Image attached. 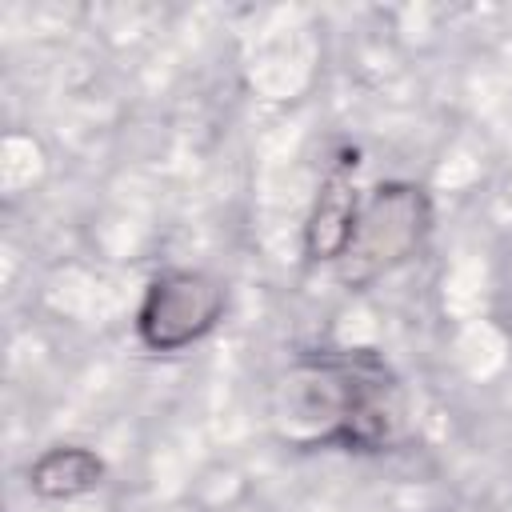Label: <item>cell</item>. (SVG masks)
Returning a JSON list of instances; mask_svg holds the SVG:
<instances>
[{
  "instance_id": "6da1fadb",
  "label": "cell",
  "mask_w": 512,
  "mask_h": 512,
  "mask_svg": "<svg viewBox=\"0 0 512 512\" xmlns=\"http://www.w3.org/2000/svg\"><path fill=\"white\" fill-rule=\"evenodd\" d=\"M408 420L404 384L376 348L300 356L276 384L272 424L292 448L388 452Z\"/></svg>"
},
{
  "instance_id": "7a4b0ae2",
  "label": "cell",
  "mask_w": 512,
  "mask_h": 512,
  "mask_svg": "<svg viewBox=\"0 0 512 512\" xmlns=\"http://www.w3.org/2000/svg\"><path fill=\"white\" fill-rule=\"evenodd\" d=\"M432 232V200L412 180H384L368 192L356 216L348 252L336 260L340 284L352 292L376 284L392 268L408 264Z\"/></svg>"
},
{
  "instance_id": "3957f363",
  "label": "cell",
  "mask_w": 512,
  "mask_h": 512,
  "mask_svg": "<svg viewBox=\"0 0 512 512\" xmlns=\"http://www.w3.org/2000/svg\"><path fill=\"white\" fill-rule=\"evenodd\" d=\"M228 308V288L200 268H164L136 308V340L148 352H184L204 340Z\"/></svg>"
},
{
  "instance_id": "277c9868",
  "label": "cell",
  "mask_w": 512,
  "mask_h": 512,
  "mask_svg": "<svg viewBox=\"0 0 512 512\" xmlns=\"http://www.w3.org/2000/svg\"><path fill=\"white\" fill-rule=\"evenodd\" d=\"M360 204L364 200L356 192V152H344L324 172L320 192H316L312 212H308V224H304V256L312 264H336L348 252Z\"/></svg>"
},
{
  "instance_id": "5b68a950",
  "label": "cell",
  "mask_w": 512,
  "mask_h": 512,
  "mask_svg": "<svg viewBox=\"0 0 512 512\" xmlns=\"http://www.w3.org/2000/svg\"><path fill=\"white\" fill-rule=\"evenodd\" d=\"M104 460L84 444H56L44 448L28 464V488L40 500H80L104 484Z\"/></svg>"
}]
</instances>
